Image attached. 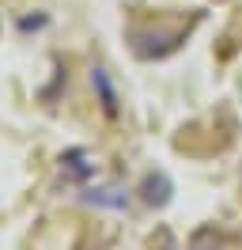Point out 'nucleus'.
I'll list each match as a JSON object with an SVG mask.
<instances>
[{
	"mask_svg": "<svg viewBox=\"0 0 242 250\" xmlns=\"http://www.w3.org/2000/svg\"><path fill=\"white\" fill-rule=\"evenodd\" d=\"M144 201L148 205H166L170 201V178H166V174H148V178H144Z\"/></svg>",
	"mask_w": 242,
	"mask_h": 250,
	"instance_id": "nucleus-1",
	"label": "nucleus"
},
{
	"mask_svg": "<svg viewBox=\"0 0 242 250\" xmlns=\"http://www.w3.org/2000/svg\"><path fill=\"white\" fill-rule=\"evenodd\" d=\"M91 83H95V91H99V99H102V110L114 118V114H118V95H114L110 80H106V68H95V72H91Z\"/></svg>",
	"mask_w": 242,
	"mask_h": 250,
	"instance_id": "nucleus-2",
	"label": "nucleus"
},
{
	"mask_svg": "<svg viewBox=\"0 0 242 250\" xmlns=\"http://www.w3.org/2000/svg\"><path fill=\"white\" fill-rule=\"evenodd\" d=\"M227 247H231V239H223V235H220V239H212V235H201V239H197L189 250H227Z\"/></svg>",
	"mask_w": 242,
	"mask_h": 250,
	"instance_id": "nucleus-3",
	"label": "nucleus"
}]
</instances>
